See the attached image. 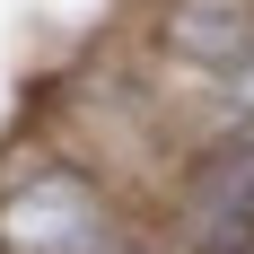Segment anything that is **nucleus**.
<instances>
[{
  "label": "nucleus",
  "instance_id": "nucleus-3",
  "mask_svg": "<svg viewBox=\"0 0 254 254\" xmlns=\"http://www.w3.org/2000/svg\"><path fill=\"white\" fill-rule=\"evenodd\" d=\"M149 44L184 88L219 79L254 62V0H149Z\"/></svg>",
  "mask_w": 254,
  "mask_h": 254
},
{
  "label": "nucleus",
  "instance_id": "nucleus-1",
  "mask_svg": "<svg viewBox=\"0 0 254 254\" xmlns=\"http://www.w3.org/2000/svg\"><path fill=\"white\" fill-rule=\"evenodd\" d=\"M123 237L88 167H26L0 184V254H105Z\"/></svg>",
  "mask_w": 254,
  "mask_h": 254
},
{
  "label": "nucleus",
  "instance_id": "nucleus-5",
  "mask_svg": "<svg viewBox=\"0 0 254 254\" xmlns=\"http://www.w3.org/2000/svg\"><path fill=\"white\" fill-rule=\"evenodd\" d=\"M105 254H158V246H149V237H114Z\"/></svg>",
  "mask_w": 254,
  "mask_h": 254
},
{
  "label": "nucleus",
  "instance_id": "nucleus-4",
  "mask_svg": "<svg viewBox=\"0 0 254 254\" xmlns=\"http://www.w3.org/2000/svg\"><path fill=\"white\" fill-rule=\"evenodd\" d=\"M184 140H193V158L246 149L254 140V62H237V70H219V79H193V97H184Z\"/></svg>",
  "mask_w": 254,
  "mask_h": 254
},
{
  "label": "nucleus",
  "instance_id": "nucleus-2",
  "mask_svg": "<svg viewBox=\"0 0 254 254\" xmlns=\"http://www.w3.org/2000/svg\"><path fill=\"white\" fill-rule=\"evenodd\" d=\"M167 254H254V140L193 158V176L176 193Z\"/></svg>",
  "mask_w": 254,
  "mask_h": 254
}]
</instances>
